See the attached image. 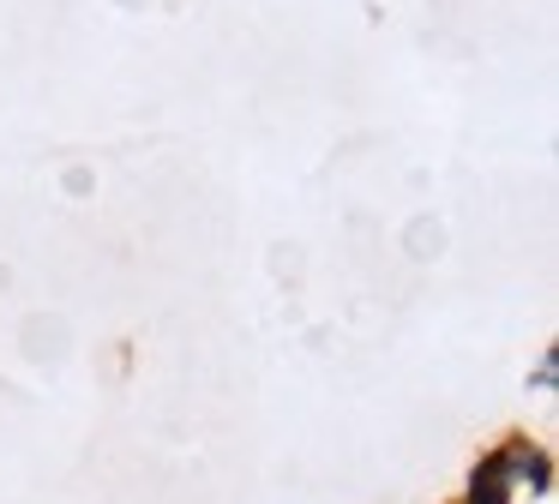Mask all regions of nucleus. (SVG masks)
I'll list each match as a JSON object with an SVG mask.
<instances>
[{
	"label": "nucleus",
	"mask_w": 559,
	"mask_h": 504,
	"mask_svg": "<svg viewBox=\"0 0 559 504\" xmlns=\"http://www.w3.org/2000/svg\"><path fill=\"white\" fill-rule=\"evenodd\" d=\"M511 487H518V475H511V451H499V456H487V463L475 468V480H469V504H506V499H511Z\"/></svg>",
	"instance_id": "1"
}]
</instances>
